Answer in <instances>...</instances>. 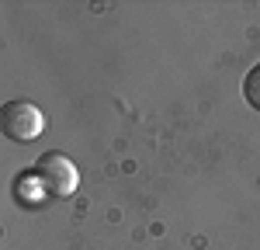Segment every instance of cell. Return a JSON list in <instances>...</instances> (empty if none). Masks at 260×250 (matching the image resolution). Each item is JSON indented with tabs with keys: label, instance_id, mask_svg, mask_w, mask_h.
<instances>
[{
	"label": "cell",
	"instance_id": "obj_1",
	"mask_svg": "<svg viewBox=\"0 0 260 250\" xmlns=\"http://www.w3.org/2000/svg\"><path fill=\"white\" fill-rule=\"evenodd\" d=\"M31 174L39 177L42 191L49 195V198H70L77 184H80V170L77 164L70 160V157H62L59 149H49V153H42L35 167H31Z\"/></svg>",
	"mask_w": 260,
	"mask_h": 250
},
{
	"label": "cell",
	"instance_id": "obj_2",
	"mask_svg": "<svg viewBox=\"0 0 260 250\" xmlns=\"http://www.w3.org/2000/svg\"><path fill=\"white\" fill-rule=\"evenodd\" d=\"M0 129L14 143H31V139L42 136L45 118H42V111L31 101H7L4 111H0Z\"/></svg>",
	"mask_w": 260,
	"mask_h": 250
},
{
	"label": "cell",
	"instance_id": "obj_3",
	"mask_svg": "<svg viewBox=\"0 0 260 250\" xmlns=\"http://www.w3.org/2000/svg\"><path fill=\"white\" fill-rule=\"evenodd\" d=\"M243 98H246L250 108H257V111H260V63L243 77Z\"/></svg>",
	"mask_w": 260,
	"mask_h": 250
}]
</instances>
